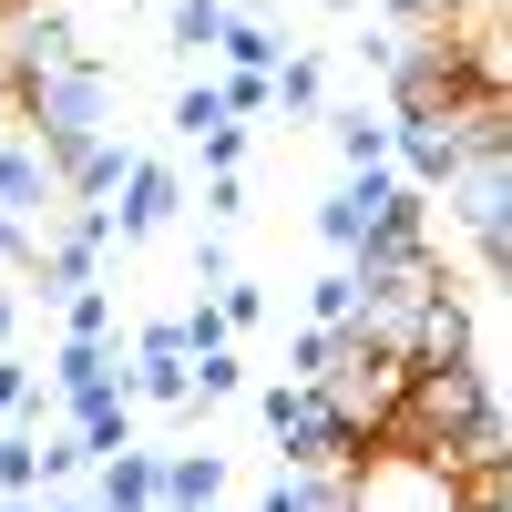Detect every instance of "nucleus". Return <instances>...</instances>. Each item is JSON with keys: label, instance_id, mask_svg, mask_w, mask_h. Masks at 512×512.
Returning <instances> with one entry per match:
<instances>
[{"label": "nucleus", "instance_id": "9d476101", "mask_svg": "<svg viewBox=\"0 0 512 512\" xmlns=\"http://www.w3.org/2000/svg\"><path fill=\"white\" fill-rule=\"evenodd\" d=\"M236 154H246V123H216V134H205V164H216V175H236Z\"/></svg>", "mask_w": 512, "mask_h": 512}, {"label": "nucleus", "instance_id": "6e6552de", "mask_svg": "<svg viewBox=\"0 0 512 512\" xmlns=\"http://www.w3.org/2000/svg\"><path fill=\"white\" fill-rule=\"evenodd\" d=\"M216 123H226V103H216V82H195V93H175V134H216Z\"/></svg>", "mask_w": 512, "mask_h": 512}, {"label": "nucleus", "instance_id": "423d86ee", "mask_svg": "<svg viewBox=\"0 0 512 512\" xmlns=\"http://www.w3.org/2000/svg\"><path fill=\"white\" fill-rule=\"evenodd\" d=\"M216 52H236V72H267V62H277V31H267V21H226Z\"/></svg>", "mask_w": 512, "mask_h": 512}, {"label": "nucleus", "instance_id": "ddd939ff", "mask_svg": "<svg viewBox=\"0 0 512 512\" xmlns=\"http://www.w3.org/2000/svg\"><path fill=\"white\" fill-rule=\"evenodd\" d=\"M11 318H21V297H11V287H0V338H11Z\"/></svg>", "mask_w": 512, "mask_h": 512}, {"label": "nucleus", "instance_id": "f257e3e1", "mask_svg": "<svg viewBox=\"0 0 512 512\" xmlns=\"http://www.w3.org/2000/svg\"><path fill=\"white\" fill-rule=\"evenodd\" d=\"M226 492V451H175V461H154V502L164 512H216Z\"/></svg>", "mask_w": 512, "mask_h": 512}, {"label": "nucleus", "instance_id": "0eeeda50", "mask_svg": "<svg viewBox=\"0 0 512 512\" xmlns=\"http://www.w3.org/2000/svg\"><path fill=\"white\" fill-rule=\"evenodd\" d=\"M349 308H359V277H349V267L308 287V318H318V328H349Z\"/></svg>", "mask_w": 512, "mask_h": 512}, {"label": "nucleus", "instance_id": "39448f33", "mask_svg": "<svg viewBox=\"0 0 512 512\" xmlns=\"http://www.w3.org/2000/svg\"><path fill=\"white\" fill-rule=\"evenodd\" d=\"M226 41V0H175V52H216Z\"/></svg>", "mask_w": 512, "mask_h": 512}, {"label": "nucleus", "instance_id": "f8f14e48", "mask_svg": "<svg viewBox=\"0 0 512 512\" xmlns=\"http://www.w3.org/2000/svg\"><path fill=\"white\" fill-rule=\"evenodd\" d=\"M205 216H216V226H226V216H246V185H236V175H216V185H205Z\"/></svg>", "mask_w": 512, "mask_h": 512}, {"label": "nucleus", "instance_id": "1a4fd4ad", "mask_svg": "<svg viewBox=\"0 0 512 512\" xmlns=\"http://www.w3.org/2000/svg\"><path fill=\"white\" fill-rule=\"evenodd\" d=\"M21 400H31V369L0 349V431H11V410H21Z\"/></svg>", "mask_w": 512, "mask_h": 512}, {"label": "nucleus", "instance_id": "4468645a", "mask_svg": "<svg viewBox=\"0 0 512 512\" xmlns=\"http://www.w3.org/2000/svg\"><path fill=\"white\" fill-rule=\"evenodd\" d=\"M52 512H82V502H52Z\"/></svg>", "mask_w": 512, "mask_h": 512}, {"label": "nucleus", "instance_id": "20e7f679", "mask_svg": "<svg viewBox=\"0 0 512 512\" xmlns=\"http://www.w3.org/2000/svg\"><path fill=\"white\" fill-rule=\"evenodd\" d=\"M338 154H349L359 175H390V123H369V113H338Z\"/></svg>", "mask_w": 512, "mask_h": 512}, {"label": "nucleus", "instance_id": "9b49d317", "mask_svg": "<svg viewBox=\"0 0 512 512\" xmlns=\"http://www.w3.org/2000/svg\"><path fill=\"white\" fill-rule=\"evenodd\" d=\"M103 328H113V308H103L93 287H82V297H72V338H103Z\"/></svg>", "mask_w": 512, "mask_h": 512}, {"label": "nucleus", "instance_id": "f03ea898", "mask_svg": "<svg viewBox=\"0 0 512 512\" xmlns=\"http://www.w3.org/2000/svg\"><path fill=\"white\" fill-rule=\"evenodd\" d=\"M164 216H175V175H164V164H123V205L103 226H123V236H154Z\"/></svg>", "mask_w": 512, "mask_h": 512}, {"label": "nucleus", "instance_id": "7ed1b4c3", "mask_svg": "<svg viewBox=\"0 0 512 512\" xmlns=\"http://www.w3.org/2000/svg\"><path fill=\"white\" fill-rule=\"evenodd\" d=\"M93 512H164V502H154V451H113Z\"/></svg>", "mask_w": 512, "mask_h": 512}, {"label": "nucleus", "instance_id": "2eb2a0df", "mask_svg": "<svg viewBox=\"0 0 512 512\" xmlns=\"http://www.w3.org/2000/svg\"><path fill=\"white\" fill-rule=\"evenodd\" d=\"M0 512H21V502H0Z\"/></svg>", "mask_w": 512, "mask_h": 512}]
</instances>
